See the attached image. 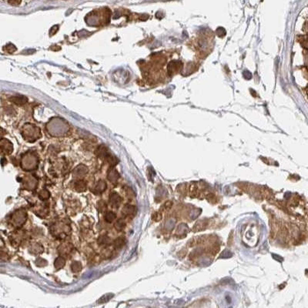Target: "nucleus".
Segmentation results:
<instances>
[{
	"label": "nucleus",
	"mask_w": 308,
	"mask_h": 308,
	"mask_svg": "<svg viewBox=\"0 0 308 308\" xmlns=\"http://www.w3.org/2000/svg\"><path fill=\"white\" fill-rule=\"evenodd\" d=\"M197 192H198V188H197V185L192 184L190 187V196L192 197H195L197 196Z\"/></svg>",
	"instance_id": "obj_19"
},
{
	"label": "nucleus",
	"mask_w": 308,
	"mask_h": 308,
	"mask_svg": "<svg viewBox=\"0 0 308 308\" xmlns=\"http://www.w3.org/2000/svg\"><path fill=\"white\" fill-rule=\"evenodd\" d=\"M65 263H66V261H65L63 257H61V256L58 257L56 259V261H55V266H56V268L60 269L62 267H63L64 265H65Z\"/></svg>",
	"instance_id": "obj_14"
},
{
	"label": "nucleus",
	"mask_w": 308,
	"mask_h": 308,
	"mask_svg": "<svg viewBox=\"0 0 308 308\" xmlns=\"http://www.w3.org/2000/svg\"><path fill=\"white\" fill-rule=\"evenodd\" d=\"M3 50L5 52H8V53H12L16 51V47L12 43H9L7 44L6 46L3 47Z\"/></svg>",
	"instance_id": "obj_13"
},
{
	"label": "nucleus",
	"mask_w": 308,
	"mask_h": 308,
	"mask_svg": "<svg viewBox=\"0 0 308 308\" xmlns=\"http://www.w3.org/2000/svg\"><path fill=\"white\" fill-rule=\"evenodd\" d=\"M88 171V169L85 166H79L74 169V176L77 177H81L84 176Z\"/></svg>",
	"instance_id": "obj_4"
},
{
	"label": "nucleus",
	"mask_w": 308,
	"mask_h": 308,
	"mask_svg": "<svg viewBox=\"0 0 308 308\" xmlns=\"http://www.w3.org/2000/svg\"><path fill=\"white\" fill-rule=\"evenodd\" d=\"M98 209H99V210L100 212H104L107 209V205L106 204L104 201H100V202H99V204H98Z\"/></svg>",
	"instance_id": "obj_20"
},
{
	"label": "nucleus",
	"mask_w": 308,
	"mask_h": 308,
	"mask_svg": "<svg viewBox=\"0 0 308 308\" xmlns=\"http://www.w3.org/2000/svg\"><path fill=\"white\" fill-rule=\"evenodd\" d=\"M75 189L76 190H77L78 192H83V191H85L86 190V183L84 180H77L75 183Z\"/></svg>",
	"instance_id": "obj_7"
},
{
	"label": "nucleus",
	"mask_w": 308,
	"mask_h": 308,
	"mask_svg": "<svg viewBox=\"0 0 308 308\" xmlns=\"http://www.w3.org/2000/svg\"><path fill=\"white\" fill-rule=\"evenodd\" d=\"M106 183L103 180H100L98 182L96 187H95V191L97 193H100L103 192L106 190Z\"/></svg>",
	"instance_id": "obj_11"
},
{
	"label": "nucleus",
	"mask_w": 308,
	"mask_h": 308,
	"mask_svg": "<svg viewBox=\"0 0 308 308\" xmlns=\"http://www.w3.org/2000/svg\"><path fill=\"white\" fill-rule=\"evenodd\" d=\"M116 217V213H113V212H109L106 214L105 216V220L108 223H112L115 220Z\"/></svg>",
	"instance_id": "obj_15"
},
{
	"label": "nucleus",
	"mask_w": 308,
	"mask_h": 308,
	"mask_svg": "<svg viewBox=\"0 0 308 308\" xmlns=\"http://www.w3.org/2000/svg\"><path fill=\"white\" fill-rule=\"evenodd\" d=\"M206 225H207V223L204 221H199L197 223H195V225L193 226V232H199V231L203 230V229L206 227Z\"/></svg>",
	"instance_id": "obj_9"
},
{
	"label": "nucleus",
	"mask_w": 308,
	"mask_h": 308,
	"mask_svg": "<svg viewBox=\"0 0 308 308\" xmlns=\"http://www.w3.org/2000/svg\"><path fill=\"white\" fill-rule=\"evenodd\" d=\"M108 153V149L107 148L103 145H101L98 147L96 151H95V154L100 157H105L107 155Z\"/></svg>",
	"instance_id": "obj_8"
},
{
	"label": "nucleus",
	"mask_w": 308,
	"mask_h": 308,
	"mask_svg": "<svg viewBox=\"0 0 308 308\" xmlns=\"http://www.w3.org/2000/svg\"><path fill=\"white\" fill-rule=\"evenodd\" d=\"M71 269L74 273L80 272L82 270V266L79 262H73L71 265Z\"/></svg>",
	"instance_id": "obj_17"
},
{
	"label": "nucleus",
	"mask_w": 308,
	"mask_h": 308,
	"mask_svg": "<svg viewBox=\"0 0 308 308\" xmlns=\"http://www.w3.org/2000/svg\"><path fill=\"white\" fill-rule=\"evenodd\" d=\"M9 3L12 6H18L21 3V0H8Z\"/></svg>",
	"instance_id": "obj_24"
},
{
	"label": "nucleus",
	"mask_w": 308,
	"mask_h": 308,
	"mask_svg": "<svg viewBox=\"0 0 308 308\" xmlns=\"http://www.w3.org/2000/svg\"><path fill=\"white\" fill-rule=\"evenodd\" d=\"M126 194H127L128 196L130 197V198H133V197H134V193H133V191L132 190V189L129 188V187H128L127 190H126Z\"/></svg>",
	"instance_id": "obj_25"
},
{
	"label": "nucleus",
	"mask_w": 308,
	"mask_h": 308,
	"mask_svg": "<svg viewBox=\"0 0 308 308\" xmlns=\"http://www.w3.org/2000/svg\"><path fill=\"white\" fill-rule=\"evenodd\" d=\"M121 197H119L117 193H112V194L110 195V197H109V202H110V204L113 207H119V205H120V203H121Z\"/></svg>",
	"instance_id": "obj_3"
},
{
	"label": "nucleus",
	"mask_w": 308,
	"mask_h": 308,
	"mask_svg": "<svg viewBox=\"0 0 308 308\" xmlns=\"http://www.w3.org/2000/svg\"><path fill=\"white\" fill-rule=\"evenodd\" d=\"M172 206H173V202L172 201H167L163 204V208L165 209V210H169V209H171Z\"/></svg>",
	"instance_id": "obj_23"
},
{
	"label": "nucleus",
	"mask_w": 308,
	"mask_h": 308,
	"mask_svg": "<svg viewBox=\"0 0 308 308\" xmlns=\"http://www.w3.org/2000/svg\"><path fill=\"white\" fill-rule=\"evenodd\" d=\"M124 244H125V239L122 238V237L116 239L114 242V246H115V248L116 249L121 248Z\"/></svg>",
	"instance_id": "obj_16"
},
{
	"label": "nucleus",
	"mask_w": 308,
	"mask_h": 308,
	"mask_svg": "<svg viewBox=\"0 0 308 308\" xmlns=\"http://www.w3.org/2000/svg\"><path fill=\"white\" fill-rule=\"evenodd\" d=\"M0 149L6 154H10L12 152V144L8 139H2L0 140Z\"/></svg>",
	"instance_id": "obj_1"
},
{
	"label": "nucleus",
	"mask_w": 308,
	"mask_h": 308,
	"mask_svg": "<svg viewBox=\"0 0 308 308\" xmlns=\"http://www.w3.org/2000/svg\"><path fill=\"white\" fill-rule=\"evenodd\" d=\"M40 198L42 200H45V199H47L48 197H49V196H50V193H49V192H47L46 190H42L41 193H40Z\"/></svg>",
	"instance_id": "obj_22"
},
{
	"label": "nucleus",
	"mask_w": 308,
	"mask_h": 308,
	"mask_svg": "<svg viewBox=\"0 0 308 308\" xmlns=\"http://www.w3.org/2000/svg\"><path fill=\"white\" fill-rule=\"evenodd\" d=\"M9 100L17 106H23L28 102V98L24 95H13L10 97Z\"/></svg>",
	"instance_id": "obj_2"
},
{
	"label": "nucleus",
	"mask_w": 308,
	"mask_h": 308,
	"mask_svg": "<svg viewBox=\"0 0 308 308\" xmlns=\"http://www.w3.org/2000/svg\"><path fill=\"white\" fill-rule=\"evenodd\" d=\"M98 242L100 244H108V243H110V239L108 237H106V236H102V237H100Z\"/></svg>",
	"instance_id": "obj_18"
},
{
	"label": "nucleus",
	"mask_w": 308,
	"mask_h": 308,
	"mask_svg": "<svg viewBox=\"0 0 308 308\" xmlns=\"http://www.w3.org/2000/svg\"><path fill=\"white\" fill-rule=\"evenodd\" d=\"M152 219L153 220H154L155 222H159V221L161 220L162 219V214L159 212H157V213H153V216H152Z\"/></svg>",
	"instance_id": "obj_21"
},
{
	"label": "nucleus",
	"mask_w": 308,
	"mask_h": 308,
	"mask_svg": "<svg viewBox=\"0 0 308 308\" xmlns=\"http://www.w3.org/2000/svg\"><path fill=\"white\" fill-rule=\"evenodd\" d=\"M136 211V208L131 204L126 205L123 209V213L125 215H129V216L135 214Z\"/></svg>",
	"instance_id": "obj_6"
},
{
	"label": "nucleus",
	"mask_w": 308,
	"mask_h": 308,
	"mask_svg": "<svg viewBox=\"0 0 308 308\" xmlns=\"http://www.w3.org/2000/svg\"><path fill=\"white\" fill-rule=\"evenodd\" d=\"M5 134H6V131H5L4 129H2V128L0 127V138L2 137Z\"/></svg>",
	"instance_id": "obj_26"
},
{
	"label": "nucleus",
	"mask_w": 308,
	"mask_h": 308,
	"mask_svg": "<svg viewBox=\"0 0 308 308\" xmlns=\"http://www.w3.org/2000/svg\"><path fill=\"white\" fill-rule=\"evenodd\" d=\"M115 228L117 230H123V229L125 228L126 227V222L122 219H119L116 222L115 225H114Z\"/></svg>",
	"instance_id": "obj_12"
},
{
	"label": "nucleus",
	"mask_w": 308,
	"mask_h": 308,
	"mask_svg": "<svg viewBox=\"0 0 308 308\" xmlns=\"http://www.w3.org/2000/svg\"><path fill=\"white\" fill-rule=\"evenodd\" d=\"M107 177L108 179L111 181L112 183H116V182L118 180V179H119V174L116 169H111L109 171V173H108Z\"/></svg>",
	"instance_id": "obj_5"
},
{
	"label": "nucleus",
	"mask_w": 308,
	"mask_h": 308,
	"mask_svg": "<svg viewBox=\"0 0 308 308\" xmlns=\"http://www.w3.org/2000/svg\"><path fill=\"white\" fill-rule=\"evenodd\" d=\"M104 158L106 159V161L108 162V163H109V165H111L112 167H113V166L116 165V164L118 163V162H119V160H118V159H116L115 157L112 156L111 154H109V153H107V155Z\"/></svg>",
	"instance_id": "obj_10"
}]
</instances>
